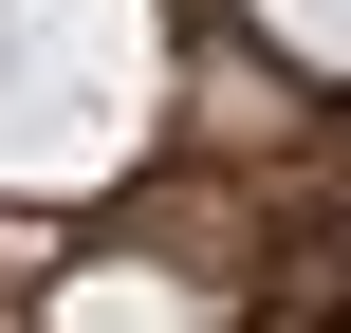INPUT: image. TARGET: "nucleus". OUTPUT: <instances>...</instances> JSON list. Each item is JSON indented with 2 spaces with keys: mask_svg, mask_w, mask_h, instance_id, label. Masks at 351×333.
<instances>
[{
  "mask_svg": "<svg viewBox=\"0 0 351 333\" xmlns=\"http://www.w3.org/2000/svg\"><path fill=\"white\" fill-rule=\"evenodd\" d=\"M56 315H74V333H185L204 297H185V278H148V260H93V278H56Z\"/></svg>",
  "mask_w": 351,
  "mask_h": 333,
  "instance_id": "obj_1",
  "label": "nucleus"
},
{
  "mask_svg": "<svg viewBox=\"0 0 351 333\" xmlns=\"http://www.w3.org/2000/svg\"><path fill=\"white\" fill-rule=\"evenodd\" d=\"M259 37H278V56H315V74H351V0H259Z\"/></svg>",
  "mask_w": 351,
  "mask_h": 333,
  "instance_id": "obj_2",
  "label": "nucleus"
}]
</instances>
